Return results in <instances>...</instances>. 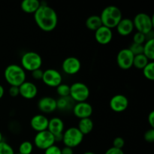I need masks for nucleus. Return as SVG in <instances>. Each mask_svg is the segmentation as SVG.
<instances>
[{
  "label": "nucleus",
  "instance_id": "23",
  "mask_svg": "<svg viewBox=\"0 0 154 154\" xmlns=\"http://www.w3.org/2000/svg\"><path fill=\"white\" fill-rule=\"evenodd\" d=\"M85 26L88 29L95 32L102 26V20L99 15H91L88 17L85 21Z\"/></svg>",
  "mask_w": 154,
  "mask_h": 154
},
{
  "label": "nucleus",
  "instance_id": "31",
  "mask_svg": "<svg viewBox=\"0 0 154 154\" xmlns=\"http://www.w3.org/2000/svg\"><path fill=\"white\" fill-rule=\"evenodd\" d=\"M132 41H133V43L138 44V45H144V42H146V36L143 33L139 32H136L134 34L133 38H132Z\"/></svg>",
  "mask_w": 154,
  "mask_h": 154
},
{
  "label": "nucleus",
  "instance_id": "10",
  "mask_svg": "<svg viewBox=\"0 0 154 154\" xmlns=\"http://www.w3.org/2000/svg\"><path fill=\"white\" fill-rule=\"evenodd\" d=\"M135 56L129 51V48L120 50L117 55V63L119 67L123 70H127L133 66V60Z\"/></svg>",
  "mask_w": 154,
  "mask_h": 154
},
{
  "label": "nucleus",
  "instance_id": "20",
  "mask_svg": "<svg viewBox=\"0 0 154 154\" xmlns=\"http://www.w3.org/2000/svg\"><path fill=\"white\" fill-rule=\"evenodd\" d=\"M75 103L76 102L70 96L60 97L58 99H57V109L62 111H72Z\"/></svg>",
  "mask_w": 154,
  "mask_h": 154
},
{
  "label": "nucleus",
  "instance_id": "35",
  "mask_svg": "<svg viewBox=\"0 0 154 154\" xmlns=\"http://www.w3.org/2000/svg\"><path fill=\"white\" fill-rule=\"evenodd\" d=\"M44 71L42 69H36V70L31 72L32 78L33 79L36 80V81H39V80H42V77H43Z\"/></svg>",
  "mask_w": 154,
  "mask_h": 154
},
{
  "label": "nucleus",
  "instance_id": "22",
  "mask_svg": "<svg viewBox=\"0 0 154 154\" xmlns=\"http://www.w3.org/2000/svg\"><path fill=\"white\" fill-rule=\"evenodd\" d=\"M77 128L84 135H88L93 131L94 128V123L90 117L81 119L78 122V126Z\"/></svg>",
  "mask_w": 154,
  "mask_h": 154
},
{
  "label": "nucleus",
  "instance_id": "17",
  "mask_svg": "<svg viewBox=\"0 0 154 154\" xmlns=\"http://www.w3.org/2000/svg\"><path fill=\"white\" fill-rule=\"evenodd\" d=\"M48 121L49 119L44 114H35L30 120V126L37 132L48 130Z\"/></svg>",
  "mask_w": 154,
  "mask_h": 154
},
{
  "label": "nucleus",
  "instance_id": "14",
  "mask_svg": "<svg viewBox=\"0 0 154 154\" xmlns=\"http://www.w3.org/2000/svg\"><path fill=\"white\" fill-rule=\"evenodd\" d=\"M39 111L45 114H50L57 109V99L51 96H44L41 98L37 104Z\"/></svg>",
  "mask_w": 154,
  "mask_h": 154
},
{
  "label": "nucleus",
  "instance_id": "26",
  "mask_svg": "<svg viewBox=\"0 0 154 154\" xmlns=\"http://www.w3.org/2000/svg\"><path fill=\"white\" fill-rule=\"evenodd\" d=\"M33 151V144L29 141H24L20 143L18 153L20 154H31Z\"/></svg>",
  "mask_w": 154,
  "mask_h": 154
},
{
  "label": "nucleus",
  "instance_id": "32",
  "mask_svg": "<svg viewBox=\"0 0 154 154\" xmlns=\"http://www.w3.org/2000/svg\"><path fill=\"white\" fill-rule=\"evenodd\" d=\"M144 140L148 143H153L154 141V129L150 128L147 129L144 135Z\"/></svg>",
  "mask_w": 154,
  "mask_h": 154
},
{
  "label": "nucleus",
  "instance_id": "11",
  "mask_svg": "<svg viewBox=\"0 0 154 154\" xmlns=\"http://www.w3.org/2000/svg\"><path fill=\"white\" fill-rule=\"evenodd\" d=\"M62 69L65 74L69 75H76L81 69V63L78 58L75 57H69L63 60Z\"/></svg>",
  "mask_w": 154,
  "mask_h": 154
},
{
  "label": "nucleus",
  "instance_id": "30",
  "mask_svg": "<svg viewBox=\"0 0 154 154\" xmlns=\"http://www.w3.org/2000/svg\"><path fill=\"white\" fill-rule=\"evenodd\" d=\"M129 49L134 56L143 54V45H138V44H135L132 42V45L129 46Z\"/></svg>",
  "mask_w": 154,
  "mask_h": 154
},
{
  "label": "nucleus",
  "instance_id": "12",
  "mask_svg": "<svg viewBox=\"0 0 154 154\" xmlns=\"http://www.w3.org/2000/svg\"><path fill=\"white\" fill-rule=\"evenodd\" d=\"M109 106L110 108L114 112H123L129 106V99L125 95L117 94L111 99Z\"/></svg>",
  "mask_w": 154,
  "mask_h": 154
},
{
  "label": "nucleus",
  "instance_id": "40",
  "mask_svg": "<svg viewBox=\"0 0 154 154\" xmlns=\"http://www.w3.org/2000/svg\"><path fill=\"white\" fill-rule=\"evenodd\" d=\"M63 134H60V135H54V140H55V143L56 142H60V141H63Z\"/></svg>",
  "mask_w": 154,
  "mask_h": 154
},
{
  "label": "nucleus",
  "instance_id": "3",
  "mask_svg": "<svg viewBox=\"0 0 154 154\" xmlns=\"http://www.w3.org/2000/svg\"><path fill=\"white\" fill-rule=\"evenodd\" d=\"M99 17L102 20V26L111 29L116 28L120 20L123 18L121 11L115 5H108L105 7Z\"/></svg>",
  "mask_w": 154,
  "mask_h": 154
},
{
  "label": "nucleus",
  "instance_id": "13",
  "mask_svg": "<svg viewBox=\"0 0 154 154\" xmlns=\"http://www.w3.org/2000/svg\"><path fill=\"white\" fill-rule=\"evenodd\" d=\"M93 108L92 105L87 102H76L72 109L74 115L80 120L90 117L93 114Z\"/></svg>",
  "mask_w": 154,
  "mask_h": 154
},
{
  "label": "nucleus",
  "instance_id": "16",
  "mask_svg": "<svg viewBox=\"0 0 154 154\" xmlns=\"http://www.w3.org/2000/svg\"><path fill=\"white\" fill-rule=\"evenodd\" d=\"M20 96L26 99H32L37 96L38 87L31 81H25L19 87Z\"/></svg>",
  "mask_w": 154,
  "mask_h": 154
},
{
  "label": "nucleus",
  "instance_id": "36",
  "mask_svg": "<svg viewBox=\"0 0 154 154\" xmlns=\"http://www.w3.org/2000/svg\"><path fill=\"white\" fill-rule=\"evenodd\" d=\"M8 93L11 97L15 98L17 96H20L19 87H15V86H10V88L8 90Z\"/></svg>",
  "mask_w": 154,
  "mask_h": 154
},
{
  "label": "nucleus",
  "instance_id": "1",
  "mask_svg": "<svg viewBox=\"0 0 154 154\" xmlns=\"http://www.w3.org/2000/svg\"><path fill=\"white\" fill-rule=\"evenodd\" d=\"M34 20L38 26L44 32H52L58 23V15L51 6L41 2L40 7L34 14Z\"/></svg>",
  "mask_w": 154,
  "mask_h": 154
},
{
  "label": "nucleus",
  "instance_id": "44",
  "mask_svg": "<svg viewBox=\"0 0 154 154\" xmlns=\"http://www.w3.org/2000/svg\"><path fill=\"white\" fill-rule=\"evenodd\" d=\"M14 154H20V153H14Z\"/></svg>",
  "mask_w": 154,
  "mask_h": 154
},
{
  "label": "nucleus",
  "instance_id": "29",
  "mask_svg": "<svg viewBox=\"0 0 154 154\" xmlns=\"http://www.w3.org/2000/svg\"><path fill=\"white\" fill-rule=\"evenodd\" d=\"M0 154H14L13 147L5 141L0 142Z\"/></svg>",
  "mask_w": 154,
  "mask_h": 154
},
{
  "label": "nucleus",
  "instance_id": "18",
  "mask_svg": "<svg viewBox=\"0 0 154 154\" xmlns=\"http://www.w3.org/2000/svg\"><path fill=\"white\" fill-rule=\"evenodd\" d=\"M117 32L122 36H127L130 35L134 30V24L132 20L130 18H122L117 26H116Z\"/></svg>",
  "mask_w": 154,
  "mask_h": 154
},
{
  "label": "nucleus",
  "instance_id": "39",
  "mask_svg": "<svg viewBox=\"0 0 154 154\" xmlns=\"http://www.w3.org/2000/svg\"><path fill=\"white\" fill-rule=\"evenodd\" d=\"M61 154H74V150L71 147L65 146L63 148L61 149Z\"/></svg>",
  "mask_w": 154,
  "mask_h": 154
},
{
  "label": "nucleus",
  "instance_id": "28",
  "mask_svg": "<svg viewBox=\"0 0 154 154\" xmlns=\"http://www.w3.org/2000/svg\"><path fill=\"white\" fill-rule=\"evenodd\" d=\"M57 88V93L60 96V97H66L69 96L70 95V86L66 84L62 83Z\"/></svg>",
  "mask_w": 154,
  "mask_h": 154
},
{
  "label": "nucleus",
  "instance_id": "5",
  "mask_svg": "<svg viewBox=\"0 0 154 154\" xmlns=\"http://www.w3.org/2000/svg\"><path fill=\"white\" fill-rule=\"evenodd\" d=\"M20 63L21 67L24 70L31 72L36 69H41L42 65V58L38 53L29 51L23 54Z\"/></svg>",
  "mask_w": 154,
  "mask_h": 154
},
{
  "label": "nucleus",
  "instance_id": "7",
  "mask_svg": "<svg viewBox=\"0 0 154 154\" xmlns=\"http://www.w3.org/2000/svg\"><path fill=\"white\" fill-rule=\"evenodd\" d=\"M90 88L82 82L73 83L70 86V96L75 102H87L90 97Z\"/></svg>",
  "mask_w": 154,
  "mask_h": 154
},
{
  "label": "nucleus",
  "instance_id": "33",
  "mask_svg": "<svg viewBox=\"0 0 154 154\" xmlns=\"http://www.w3.org/2000/svg\"><path fill=\"white\" fill-rule=\"evenodd\" d=\"M125 146V140L122 137H116L113 141V147L118 149H123Z\"/></svg>",
  "mask_w": 154,
  "mask_h": 154
},
{
  "label": "nucleus",
  "instance_id": "27",
  "mask_svg": "<svg viewBox=\"0 0 154 154\" xmlns=\"http://www.w3.org/2000/svg\"><path fill=\"white\" fill-rule=\"evenodd\" d=\"M143 75L149 81L154 80V63L153 61H150L147 66L142 69Z\"/></svg>",
  "mask_w": 154,
  "mask_h": 154
},
{
  "label": "nucleus",
  "instance_id": "34",
  "mask_svg": "<svg viewBox=\"0 0 154 154\" xmlns=\"http://www.w3.org/2000/svg\"><path fill=\"white\" fill-rule=\"evenodd\" d=\"M45 154H61V148L57 145H53L45 150Z\"/></svg>",
  "mask_w": 154,
  "mask_h": 154
},
{
  "label": "nucleus",
  "instance_id": "38",
  "mask_svg": "<svg viewBox=\"0 0 154 154\" xmlns=\"http://www.w3.org/2000/svg\"><path fill=\"white\" fill-rule=\"evenodd\" d=\"M147 121H148V123L150 126V127L154 129V111H152L151 112L148 114V117H147Z\"/></svg>",
  "mask_w": 154,
  "mask_h": 154
},
{
  "label": "nucleus",
  "instance_id": "43",
  "mask_svg": "<svg viewBox=\"0 0 154 154\" xmlns=\"http://www.w3.org/2000/svg\"><path fill=\"white\" fill-rule=\"evenodd\" d=\"M83 154H96V153H93V152H91V151H87V152H85V153H84Z\"/></svg>",
  "mask_w": 154,
  "mask_h": 154
},
{
  "label": "nucleus",
  "instance_id": "8",
  "mask_svg": "<svg viewBox=\"0 0 154 154\" xmlns=\"http://www.w3.org/2000/svg\"><path fill=\"white\" fill-rule=\"evenodd\" d=\"M55 144L54 135L48 130L37 132L34 137V145L40 150H45Z\"/></svg>",
  "mask_w": 154,
  "mask_h": 154
},
{
  "label": "nucleus",
  "instance_id": "6",
  "mask_svg": "<svg viewBox=\"0 0 154 154\" xmlns=\"http://www.w3.org/2000/svg\"><path fill=\"white\" fill-rule=\"evenodd\" d=\"M84 135L77 127H70L65 130L63 134V142L66 147L73 149L79 146L84 140Z\"/></svg>",
  "mask_w": 154,
  "mask_h": 154
},
{
  "label": "nucleus",
  "instance_id": "19",
  "mask_svg": "<svg viewBox=\"0 0 154 154\" xmlns=\"http://www.w3.org/2000/svg\"><path fill=\"white\" fill-rule=\"evenodd\" d=\"M64 122L60 117H52L48 121V130L52 135H60V134H63V132H64Z\"/></svg>",
  "mask_w": 154,
  "mask_h": 154
},
{
  "label": "nucleus",
  "instance_id": "24",
  "mask_svg": "<svg viewBox=\"0 0 154 154\" xmlns=\"http://www.w3.org/2000/svg\"><path fill=\"white\" fill-rule=\"evenodd\" d=\"M143 54L150 61L154 60V39L147 40L143 45Z\"/></svg>",
  "mask_w": 154,
  "mask_h": 154
},
{
  "label": "nucleus",
  "instance_id": "37",
  "mask_svg": "<svg viewBox=\"0 0 154 154\" xmlns=\"http://www.w3.org/2000/svg\"><path fill=\"white\" fill-rule=\"evenodd\" d=\"M105 154H125L123 149H118L116 147H111L105 151Z\"/></svg>",
  "mask_w": 154,
  "mask_h": 154
},
{
  "label": "nucleus",
  "instance_id": "41",
  "mask_svg": "<svg viewBox=\"0 0 154 154\" xmlns=\"http://www.w3.org/2000/svg\"><path fill=\"white\" fill-rule=\"evenodd\" d=\"M4 94H5V89L4 87H2V85L0 84V99L4 96Z\"/></svg>",
  "mask_w": 154,
  "mask_h": 154
},
{
  "label": "nucleus",
  "instance_id": "4",
  "mask_svg": "<svg viewBox=\"0 0 154 154\" xmlns=\"http://www.w3.org/2000/svg\"><path fill=\"white\" fill-rule=\"evenodd\" d=\"M134 28L136 29L137 32L146 35L153 31L154 22L153 17L146 13H138L132 20Z\"/></svg>",
  "mask_w": 154,
  "mask_h": 154
},
{
  "label": "nucleus",
  "instance_id": "15",
  "mask_svg": "<svg viewBox=\"0 0 154 154\" xmlns=\"http://www.w3.org/2000/svg\"><path fill=\"white\" fill-rule=\"evenodd\" d=\"M113 38L112 29L105 26H102L95 31V39L99 44L105 45L109 44Z\"/></svg>",
  "mask_w": 154,
  "mask_h": 154
},
{
  "label": "nucleus",
  "instance_id": "25",
  "mask_svg": "<svg viewBox=\"0 0 154 154\" xmlns=\"http://www.w3.org/2000/svg\"><path fill=\"white\" fill-rule=\"evenodd\" d=\"M150 62V60L144 55V54H139L134 57L133 60V66L138 69H143L147 63Z\"/></svg>",
  "mask_w": 154,
  "mask_h": 154
},
{
  "label": "nucleus",
  "instance_id": "9",
  "mask_svg": "<svg viewBox=\"0 0 154 154\" xmlns=\"http://www.w3.org/2000/svg\"><path fill=\"white\" fill-rule=\"evenodd\" d=\"M42 81L50 87H57L63 83V76L57 69H48L44 71Z\"/></svg>",
  "mask_w": 154,
  "mask_h": 154
},
{
  "label": "nucleus",
  "instance_id": "42",
  "mask_svg": "<svg viewBox=\"0 0 154 154\" xmlns=\"http://www.w3.org/2000/svg\"><path fill=\"white\" fill-rule=\"evenodd\" d=\"M2 138H3V136H2V134L1 131H0V142H2V141H3V140H2Z\"/></svg>",
  "mask_w": 154,
  "mask_h": 154
},
{
  "label": "nucleus",
  "instance_id": "2",
  "mask_svg": "<svg viewBox=\"0 0 154 154\" xmlns=\"http://www.w3.org/2000/svg\"><path fill=\"white\" fill-rule=\"evenodd\" d=\"M5 81L10 86L20 87L26 81V71L21 66L17 64H11L5 68L4 72Z\"/></svg>",
  "mask_w": 154,
  "mask_h": 154
},
{
  "label": "nucleus",
  "instance_id": "21",
  "mask_svg": "<svg viewBox=\"0 0 154 154\" xmlns=\"http://www.w3.org/2000/svg\"><path fill=\"white\" fill-rule=\"evenodd\" d=\"M41 5V2L38 0H24L21 2L20 8L23 12L26 14H33L38 9Z\"/></svg>",
  "mask_w": 154,
  "mask_h": 154
}]
</instances>
